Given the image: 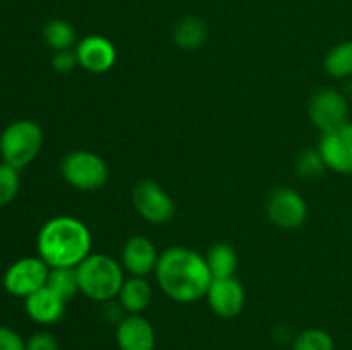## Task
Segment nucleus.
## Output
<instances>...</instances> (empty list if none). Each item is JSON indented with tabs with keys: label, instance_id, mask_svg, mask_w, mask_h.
<instances>
[{
	"label": "nucleus",
	"instance_id": "9d476101",
	"mask_svg": "<svg viewBox=\"0 0 352 350\" xmlns=\"http://www.w3.org/2000/svg\"><path fill=\"white\" fill-rule=\"evenodd\" d=\"M325 167L342 175H352V124L346 122L332 130L322 132L318 143Z\"/></svg>",
	"mask_w": 352,
	"mask_h": 350
},
{
	"label": "nucleus",
	"instance_id": "20e7f679",
	"mask_svg": "<svg viewBox=\"0 0 352 350\" xmlns=\"http://www.w3.org/2000/svg\"><path fill=\"white\" fill-rule=\"evenodd\" d=\"M43 146V130L28 119L9 124L0 134V154L3 163L24 168L38 156Z\"/></svg>",
	"mask_w": 352,
	"mask_h": 350
},
{
	"label": "nucleus",
	"instance_id": "423d86ee",
	"mask_svg": "<svg viewBox=\"0 0 352 350\" xmlns=\"http://www.w3.org/2000/svg\"><path fill=\"white\" fill-rule=\"evenodd\" d=\"M50 266L38 257H21L14 261L3 273V288L19 299L30 297L40 288L47 287Z\"/></svg>",
	"mask_w": 352,
	"mask_h": 350
},
{
	"label": "nucleus",
	"instance_id": "1a4fd4ad",
	"mask_svg": "<svg viewBox=\"0 0 352 350\" xmlns=\"http://www.w3.org/2000/svg\"><path fill=\"white\" fill-rule=\"evenodd\" d=\"M267 215L280 229L294 230L308 218V205L294 189L278 187L268 198Z\"/></svg>",
	"mask_w": 352,
	"mask_h": 350
},
{
	"label": "nucleus",
	"instance_id": "f8f14e48",
	"mask_svg": "<svg viewBox=\"0 0 352 350\" xmlns=\"http://www.w3.org/2000/svg\"><path fill=\"white\" fill-rule=\"evenodd\" d=\"M78 62L85 71L103 74L116 65L117 50L109 38L102 34H88L76 45Z\"/></svg>",
	"mask_w": 352,
	"mask_h": 350
},
{
	"label": "nucleus",
	"instance_id": "dca6fc26",
	"mask_svg": "<svg viewBox=\"0 0 352 350\" xmlns=\"http://www.w3.org/2000/svg\"><path fill=\"white\" fill-rule=\"evenodd\" d=\"M119 304L127 314H141L153 299V288L143 277H131L120 287Z\"/></svg>",
	"mask_w": 352,
	"mask_h": 350
},
{
	"label": "nucleus",
	"instance_id": "6e6552de",
	"mask_svg": "<svg viewBox=\"0 0 352 350\" xmlns=\"http://www.w3.org/2000/svg\"><path fill=\"white\" fill-rule=\"evenodd\" d=\"M308 115L313 126L327 132L349 122V102L337 89L322 88L309 100Z\"/></svg>",
	"mask_w": 352,
	"mask_h": 350
},
{
	"label": "nucleus",
	"instance_id": "a878e982",
	"mask_svg": "<svg viewBox=\"0 0 352 350\" xmlns=\"http://www.w3.org/2000/svg\"><path fill=\"white\" fill-rule=\"evenodd\" d=\"M0 350H26V342L16 329L0 326Z\"/></svg>",
	"mask_w": 352,
	"mask_h": 350
},
{
	"label": "nucleus",
	"instance_id": "6ab92c4d",
	"mask_svg": "<svg viewBox=\"0 0 352 350\" xmlns=\"http://www.w3.org/2000/svg\"><path fill=\"white\" fill-rule=\"evenodd\" d=\"M43 40L52 50H72L76 45L78 34L71 23L64 19H52L43 27Z\"/></svg>",
	"mask_w": 352,
	"mask_h": 350
},
{
	"label": "nucleus",
	"instance_id": "9b49d317",
	"mask_svg": "<svg viewBox=\"0 0 352 350\" xmlns=\"http://www.w3.org/2000/svg\"><path fill=\"white\" fill-rule=\"evenodd\" d=\"M206 299H208L210 309L223 319H232L239 316L246 305V292L236 277L213 278L206 292Z\"/></svg>",
	"mask_w": 352,
	"mask_h": 350
},
{
	"label": "nucleus",
	"instance_id": "f257e3e1",
	"mask_svg": "<svg viewBox=\"0 0 352 350\" xmlns=\"http://www.w3.org/2000/svg\"><path fill=\"white\" fill-rule=\"evenodd\" d=\"M157 281L164 294L179 304H192L206 297L213 277L206 257L184 246H172L158 257Z\"/></svg>",
	"mask_w": 352,
	"mask_h": 350
},
{
	"label": "nucleus",
	"instance_id": "f3484780",
	"mask_svg": "<svg viewBox=\"0 0 352 350\" xmlns=\"http://www.w3.org/2000/svg\"><path fill=\"white\" fill-rule=\"evenodd\" d=\"M206 36H208L206 24L195 16L182 17L172 31L174 43L182 50H196L205 43Z\"/></svg>",
	"mask_w": 352,
	"mask_h": 350
},
{
	"label": "nucleus",
	"instance_id": "393cba45",
	"mask_svg": "<svg viewBox=\"0 0 352 350\" xmlns=\"http://www.w3.org/2000/svg\"><path fill=\"white\" fill-rule=\"evenodd\" d=\"M26 350H58V342L52 333L36 331L26 340Z\"/></svg>",
	"mask_w": 352,
	"mask_h": 350
},
{
	"label": "nucleus",
	"instance_id": "4468645a",
	"mask_svg": "<svg viewBox=\"0 0 352 350\" xmlns=\"http://www.w3.org/2000/svg\"><path fill=\"white\" fill-rule=\"evenodd\" d=\"M158 257L155 244L143 235L131 237L122 247V268L131 277L146 278L157 270Z\"/></svg>",
	"mask_w": 352,
	"mask_h": 350
},
{
	"label": "nucleus",
	"instance_id": "bb28decb",
	"mask_svg": "<svg viewBox=\"0 0 352 350\" xmlns=\"http://www.w3.org/2000/svg\"><path fill=\"white\" fill-rule=\"evenodd\" d=\"M76 65H79L76 50L55 51L54 57H52V67L57 72H62V74H64V72H71Z\"/></svg>",
	"mask_w": 352,
	"mask_h": 350
},
{
	"label": "nucleus",
	"instance_id": "0eeeda50",
	"mask_svg": "<svg viewBox=\"0 0 352 350\" xmlns=\"http://www.w3.org/2000/svg\"><path fill=\"white\" fill-rule=\"evenodd\" d=\"M131 198H133L136 211L143 216V220L153 223V225H162L174 218V199L158 182L150 180V178L136 182L133 192H131Z\"/></svg>",
	"mask_w": 352,
	"mask_h": 350
},
{
	"label": "nucleus",
	"instance_id": "2eb2a0df",
	"mask_svg": "<svg viewBox=\"0 0 352 350\" xmlns=\"http://www.w3.org/2000/svg\"><path fill=\"white\" fill-rule=\"evenodd\" d=\"M24 309H26V314L30 316L31 321L45 326L55 325L64 316L65 301H62L48 287H43L24 299Z\"/></svg>",
	"mask_w": 352,
	"mask_h": 350
},
{
	"label": "nucleus",
	"instance_id": "4be33fe9",
	"mask_svg": "<svg viewBox=\"0 0 352 350\" xmlns=\"http://www.w3.org/2000/svg\"><path fill=\"white\" fill-rule=\"evenodd\" d=\"M292 350H336V343L325 329L309 328L296 336Z\"/></svg>",
	"mask_w": 352,
	"mask_h": 350
},
{
	"label": "nucleus",
	"instance_id": "a211bd4d",
	"mask_svg": "<svg viewBox=\"0 0 352 350\" xmlns=\"http://www.w3.org/2000/svg\"><path fill=\"white\" fill-rule=\"evenodd\" d=\"M206 264L213 278H230L237 270V254L227 242H217L206 254Z\"/></svg>",
	"mask_w": 352,
	"mask_h": 350
},
{
	"label": "nucleus",
	"instance_id": "39448f33",
	"mask_svg": "<svg viewBox=\"0 0 352 350\" xmlns=\"http://www.w3.org/2000/svg\"><path fill=\"white\" fill-rule=\"evenodd\" d=\"M62 177L69 185L79 191H98L109 180V167L105 160L93 151H72L60 161Z\"/></svg>",
	"mask_w": 352,
	"mask_h": 350
},
{
	"label": "nucleus",
	"instance_id": "7ed1b4c3",
	"mask_svg": "<svg viewBox=\"0 0 352 350\" xmlns=\"http://www.w3.org/2000/svg\"><path fill=\"white\" fill-rule=\"evenodd\" d=\"M79 290L95 302H110L124 285V268L109 254L91 253L78 266Z\"/></svg>",
	"mask_w": 352,
	"mask_h": 350
},
{
	"label": "nucleus",
	"instance_id": "f03ea898",
	"mask_svg": "<svg viewBox=\"0 0 352 350\" xmlns=\"http://www.w3.org/2000/svg\"><path fill=\"white\" fill-rule=\"evenodd\" d=\"M91 232L81 220L54 216L38 232V256L50 268H78L91 254Z\"/></svg>",
	"mask_w": 352,
	"mask_h": 350
},
{
	"label": "nucleus",
	"instance_id": "5701e85b",
	"mask_svg": "<svg viewBox=\"0 0 352 350\" xmlns=\"http://www.w3.org/2000/svg\"><path fill=\"white\" fill-rule=\"evenodd\" d=\"M21 187L19 168L9 163H0V208L16 199Z\"/></svg>",
	"mask_w": 352,
	"mask_h": 350
},
{
	"label": "nucleus",
	"instance_id": "b1692460",
	"mask_svg": "<svg viewBox=\"0 0 352 350\" xmlns=\"http://www.w3.org/2000/svg\"><path fill=\"white\" fill-rule=\"evenodd\" d=\"M296 168H298V172L302 175V177L311 178L322 174L327 167L322 154L318 153V150L316 151L308 150L305 151V153H301V156L298 158V161H296Z\"/></svg>",
	"mask_w": 352,
	"mask_h": 350
},
{
	"label": "nucleus",
	"instance_id": "412c9836",
	"mask_svg": "<svg viewBox=\"0 0 352 350\" xmlns=\"http://www.w3.org/2000/svg\"><path fill=\"white\" fill-rule=\"evenodd\" d=\"M325 71L337 79L352 78V41H342L327 54Z\"/></svg>",
	"mask_w": 352,
	"mask_h": 350
},
{
	"label": "nucleus",
	"instance_id": "ddd939ff",
	"mask_svg": "<svg viewBox=\"0 0 352 350\" xmlns=\"http://www.w3.org/2000/svg\"><path fill=\"white\" fill-rule=\"evenodd\" d=\"M116 342L119 350H155L157 335L146 318L141 314H127L117 325Z\"/></svg>",
	"mask_w": 352,
	"mask_h": 350
},
{
	"label": "nucleus",
	"instance_id": "aec40b11",
	"mask_svg": "<svg viewBox=\"0 0 352 350\" xmlns=\"http://www.w3.org/2000/svg\"><path fill=\"white\" fill-rule=\"evenodd\" d=\"M47 287L62 301L69 302L79 290L78 268H50Z\"/></svg>",
	"mask_w": 352,
	"mask_h": 350
}]
</instances>
